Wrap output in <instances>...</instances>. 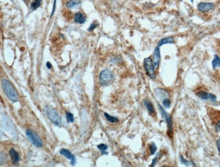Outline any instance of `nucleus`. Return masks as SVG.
Masks as SVG:
<instances>
[{"mask_svg": "<svg viewBox=\"0 0 220 167\" xmlns=\"http://www.w3.org/2000/svg\"><path fill=\"white\" fill-rule=\"evenodd\" d=\"M156 149H157V148H156V146L155 143H154V142H152L151 144L150 145V154H151V155H153V154L156 152Z\"/></svg>", "mask_w": 220, "mask_h": 167, "instance_id": "5701e85b", "label": "nucleus"}, {"mask_svg": "<svg viewBox=\"0 0 220 167\" xmlns=\"http://www.w3.org/2000/svg\"><path fill=\"white\" fill-rule=\"evenodd\" d=\"M158 107L160 110V111L161 112V115L163 118H164L166 121L167 124V134L169 137H171L173 135V120L171 116L169 114L168 112H166V110L164 109L162 106L160 104H158Z\"/></svg>", "mask_w": 220, "mask_h": 167, "instance_id": "423d86ee", "label": "nucleus"}, {"mask_svg": "<svg viewBox=\"0 0 220 167\" xmlns=\"http://www.w3.org/2000/svg\"><path fill=\"white\" fill-rule=\"evenodd\" d=\"M98 149H99L100 151H101L102 154H107V153L106 152V150L108 149V146H107V145L103 144V143L99 144L98 146Z\"/></svg>", "mask_w": 220, "mask_h": 167, "instance_id": "aec40b11", "label": "nucleus"}, {"mask_svg": "<svg viewBox=\"0 0 220 167\" xmlns=\"http://www.w3.org/2000/svg\"><path fill=\"white\" fill-rule=\"evenodd\" d=\"M26 135L29 140L35 146L37 147H42L43 146V141L42 138L36 132L31 130V129H27L26 131Z\"/></svg>", "mask_w": 220, "mask_h": 167, "instance_id": "20e7f679", "label": "nucleus"}, {"mask_svg": "<svg viewBox=\"0 0 220 167\" xmlns=\"http://www.w3.org/2000/svg\"><path fill=\"white\" fill-rule=\"evenodd\" d=\"M180 158L181 162L183 164H184L185 165H186V166H194V164H193V162H190V161H188V160H186V159L184 158V157H182V156H180Z\"/></svg>", "mask_w": 220, "mask_h": 167, "instance_id": "b1692460", "label": "nucleus"}, {"mask_svg": "<svg viewBox=\"0 0 220 167\" xmlns=\"http://www.w3.org/2000/svg\"><path fill=\"white\" fill-rule=\"evenodd\" d=\"M212 67L213 68H216L217 67H220V58L218 56L215 55L214 56V59L212 62Z\"/></svg>", "mask_w": 220, "mask_h": 167, "instance_id": "f3484780", "label": "nucleus"}, {"mask_svg": "<svg viewBox=\"0 0 220 167\" xmlns=\"http://www.w3.org/2000/svg\"><path fill=\"white\" fill-rule=\"evenodd\" d=\"M217 147H218V150L220 153V139H219V140L217 141Z\"/></svg>", "mask_w": 220, "mask_h": 167, "instance_id": "c85d7f7f", "label": "nucleus"}, {"mask_svg": "<svg viewBox=\"0 0 220 167\" xmlns=\"http://www.w3.org/2000/svg\"><path fill=\"white\" fill-rule=\"evenodd\" d=\"M24 1L25 2V1H28V0H24Z\"/></svg>", "mask_w": 220, "mask_h": 167, "instance_id": "2f4dec72", "label": "nucleus"}, {"mask_svg": "<svg viewBox=\"0 0 220 167\" xmlns=\"http://www.w3.org/2000/svg\"><path fill=\"white\" fill-rule=\"evenodd\" d=\"M144 68H145L148 76L150 78H152V79H154L156 77V72L155 69V65H154V63L151 58L148 57L144 59Z\"/></svg>", "mask_w": 220, "mask_h": 167, "instance_id": "39448f33", "label": "nucleus"}, {"mask_svg": "<svg viewBox=\"0 0 220 167\" xmlns=\"http://www.w3.org/2000/svg\"><path fill=\"white\" fill-rule=\"evenodd\" d=\"M215 130L220 133V121H219L215 125Z\"/></svg>", "mask_w": 220, "mask_h": 167, "instance_id": "bb28decb", "label": "nucleus"}, {"mask_svg": "<svg viewBox=\"0 0 220 167\" xmlns=\"http://www.w3.org/2000/svg\"><path fill=\"white\" fill-rule=\"evenodd\" d=\"M2 87L6 95L7 96L8 99L12 101V102H16L18 100V93L10 82L6 79H3Z\"/></svg>", "mask_w": 220, "mask_h": 167, "instance_id": "f257e3e1", "label": "nucleus"}, {"mask_svg": "<svg viewBox=\"0 0 220 167\" xmlns=\"http://www.w3.org/2000/svg\"><path fill=\"white\" fill-rule=\"evenodd\" d=\"M115 78V75L113 72L108 70L105 69L100 72L99 76L100 83L102 86H108L113 81Z\"/></svg>", "mask_w": 220, "mask_h": 167, "instance_id": "f03ea898", "label": "nucleus"}, {"mask_svg": "<svg viewBox=\"0 0 220 167\" xmlns=\"http://www.w3.org/2000/svg\"><path fill=\"white\" fill-rule=\"evenodd\" d=\"M215 7L214 4L210 2H200L198 5V10L202 12H207L212 10Z\"/></svg>", "mask_w": 220, "mask_h": 167, "instance_id": "6e6552de", "label": "nucleus"}, {"mask_svg": "<svg viewBox=\"0 0 220 167\" xmlns=\"http://www.w3.org/2000/svg\"><path fill=\"white\" fill-rule=\"evenodd\" d=\"M196 96L200 97V99L204 100H211L212 102H215L216 101V96L213 95L212 93H209L208 92L204 91H200L196 93Z\"/></svg>", "mask_w": 220, "mask_h": 167, "instance_id": "0eeeda50", "label": "nucleus"}, {"mask_svg": "<svg viewBox=\"0 0 220 167\" xmlns=\"http://www.w3.org/2000/svg\"><path fill=\"white\" fill-rule=\"evenodd\" d=\"M46 67H47V68H49V69H50L52 68V65H51V64H50V62H48L46 63Z\"/></svg>", "mask_w": 220, "mask_h": 167, "instance_id": "c756f323", "label": "nucleus"}, {"mask_svg": "<svg viewBox=\"0 0 220 167\" xmlns=\"http://www.w3.org/2000/svg\"><path fill=\"white\" fill-rule=\"evenodd\" d=\"M60 153H61V155L65 156L67 159L70 160L71 161V164L73 165L75 163V162H76V160H75V157L74 156L73 154H72L69 150H66V149H62V150H61V151H60Z\"/></svg>", "mask_w": 220, "mask_h": 167, "instance_id": "9b49d317", "label": "nucleus"}, {"mask_svg": "<svg viewBox=\"0 0 220 167\" xmlns=\"http://www.w3.org/2000/svg\"><path fill=\"white\" fill-rule=\"evenodd\" d=\"M144 105H145L146 108V109L148 110V113L150 114V115H151L152 116H155L156 115V112H155V108H154V106L152 105V103L148 100H144Z\"/></svg>", "mask_w": 220, "mask_h": 167, "instance_id": "ddd939ff", "label": "nucleus"}, {"mask_svg": "<svg viewBox=\"0 0 220 167\" xmlns=\"http://www.w3.org/2000/svg\"><path fill=\"white\" fill-rule=\"evenodd\" d=\"M153 63L155 68H158L161 62V52L159 47H156L153 53Z\"/></svg>", "mask_w": 220, "mask_h": 167, "instance_id": "9d476101", "label": "nucleus"}, {"mask_svg": "<svg viewBox=\"0 0 220 167\" xmlns=\"http://www.w3.org/2000/svg\"><path fill=\"white\" fill-rule=\"evenodd\" d=\"M9 154H10V156L12 160V163L17 164L18 162L20 161L19 154H18L16 151L14 149H13V148H12V149L10 150Z\"/></svg>", "mask_w": 220, "mask_h": 167, "instance_id": "f8f14e48", "label": "nucleus"}, {"mask_svg": "<svg viewBox=\"0 0 220 167\" xmlns=\"http://www.w3.org/2000/svg\"><path fill=\"white\" fill-rule=\"evenodd\" d=\"M66 118H67V121L70 123V122H74V115L71 114V112H67V114H66Z\"/></svg>", "mask_w": 220, "mask_h": 167, "instance_id": "412c9836", "label": "nucleus"}, {"mask_svg": "<svg viewBox=\"0 0 220 167\" xmlns=\"http://www.w3.org/2000/svg\"><path fill=\"white\" fill-rule=\"evenodd\" d=\"M98 27V24H96L95 23H93L92 24L90 25L89 29H88V31H93L94 29H96V28Z\"/></svg>", "mask_w": 220, "mask_h": 167, "instance_id": "a878e982", "label": "nucleus"}, {"mask_svg": "<svg viewBox=\"0 0 220 167\" xmlns=\"http://www.w3.org/2000/svg\"><path fill=\"white\" fill-rule=\"evenodd\" d=\"M105 116L108 121L112 122V123H115V122H117L119 121L118 118L111 116L110 114H108V113H105Z\"/></svg>", "mask_w": 220, "mask_h": 167, "instance_id": "a211bd4d", "label": "nucleus"}, {"mask_svg": "<svg viewBox=\"0 0 220 167\" xmlns=\"http://www.w3.org/2000/svg\"><path fill=\"white\" fill-rule=\"evenodd\" d=\"M79 4V2L77 1V0H71L67 4V6L69 8H76Z\"/></svg>", "mask_w": 220, "mask_h": 167, "instance_id": "6ab92c4d", "label": "nucleus"}, {"mask_svg": "<svg viewBox=\"0 0 220 167\" xmlns=\"http://www.w3.org/2000/svg\"><path fill=\"white\" fill-rule=\"evenodd\" d=\"M155 94L156 97L161 101L169 98V94L168 91L165 89H162V88H156L155 89Z\"/></svg>", "mask_w": 220, "mask_h": 167, "instance_id": "1a4fd4ad", "label": "nucleus"}, {"mask_svg": "<svg viewBox=\"0 0 220 167\" xmlns=\"http://www.w3.org/2000/svg\"><path fill=\"white\" fill-rule=\"evenodd\" d=\"M175 41L174 39L171 37H165L162 39H161L158 43V47H161L162 45H164L165 44H173L174 43Z\"/></svg>", "mask_w": 220, "mask_h": 167, "instance_id": "4468645a", "label": "nucleus"}, {"mask_svg": "<svg viewBox=\"0 0 220 167\" xmlns=\"http://www.w3.org/2000/svg\"><path fill=\"white\" fill-rule=\"evenodd\" d=\"M56 0H54V5H53V9H52V14H51V17L52 16V15L54 14V11H55V8H56Z\"/></svg>", "mask_w": 220, "mask_h": 167, "instance_id": "cd10ccee", "label": "nucleus"}, {"mask_svg": "<svg viewBox=\"0 0 220 167\" xmlns=\"http://www.w3.org/2000/svg\"><path fill=\"white\" fill-rule=\"evenodd\" d=\"M42 0H34V1L31 3V10H35L37 8H39L41 5V3H42Z\"/></svg>", "mask_w": 220, "mask_h": 167, "instance_id": "dca6fc26", "label": "nucleus"}, {"mask_svg": "<svg viewBox=\"0 0 220 167\" xmlns=\"http://www.w3.org/2000/svg\"><path fill=\"white\" fill-rule=\"evenodd\" d=\"M160 154H161V153H158V154H157V155H156V156L155 158H154L153 159V160H152V165H150V166H155V165H156V162H158V160H159V158H160Z\"/></svg>", "mask_w": 220, "mask_h": 167, "instance_id": "393cba45", "label": "nucleus"}, {"mask_svg": "<svg viewBox=\"0 0 220 167\" xmlns=\"http://www.w3.org/2000/svg\"><path fill=\"white\" fill-rule=\"evenodd\" d=\"M74 20L75 23H77L83 24L85 22H86V18H85L84 15L81 14V12H77V13L75 14Z\"/></svg>", "mask_w": 220, "mask_h": 167, "instance_id": "2eb2a0df", "label": "nucleus"}, {"mask_svg": "<svg viewBox=\"0 0 220 167\" xmlns=\"http://www.w3.org/2000/svg\"><path fill=\"white\" fill-rule=\"evenodd\" d=\"M46 112L50 121L53 124H54L56 126H61L62 123L61 118L58 115L57 111L54 108H52V106H46Z\"/></svg>", "mask_w": 220, "mask_h": 167, "instance_id": "7ed1b4c3", "label": "nucleus"}, {"mask_svg": "<svg viewBox=\"0 0 220 167\" xmlns=\"http://www.w3.org/2000/svg\"><path fill=\"white\" fill-rule=\"evenodd\" d=\"M190 1H191L192 2H193V1H194V0H190Z\"/></svg>", "mask_w": 220, "mask_h": 167, "instance_id": "7c9ffc66", "label": "nucleus"}, {"mask_svg": "<svg viewBox=\"0 0 220 167\" xmlns=\"http://www.w3.org/2000/svg\"><path fill=\"white\" fill-rule=\"evenodd\" d=\"M162 103H163V106L164 108H169L171 106V100H169V98L165 99L163 101H162Z\"/></svg>", "mask_w": 220, "mask_h": 167, "instance_id": "4be33fe9", "label": "nucleus"}]
</instances>
